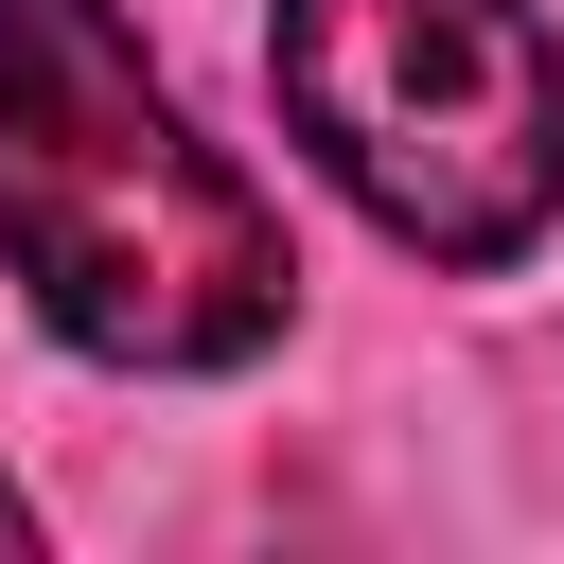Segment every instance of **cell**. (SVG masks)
Segmentation results:
<instances>
[{
  "label": "cell",
  "mask_w": 564,
  "mask_h": 564,
  "mask_svg": "<svg viewBox=\"0 0 564 564\" xmlns=\"http://www.w3.org/2000/svg\"><path fill=\"white\" fill-rule=\"evenodd\" d=\"M0 264L88 370H247L300 300L282 212L194 141L123 0H0Z\"/></svg>",
  "instance_id": "obj_1"
},
{
  "label": "cell",
  "mask_w": 564,
  "mask_h": 564,
  "mask_svg": "<svg viewBox=\"0 0 564 564\" xmlns=\"http://www.w3.org/2000/svg\"><path fill=\"white\" fill-rule=\"evenodd\" d=\"M282 123L317 176L423 247V264H511L564 212V53L529 0H282L264 35Z\"/></svg>",
  "instance_id": "obj_2"
},
{
  "label": "cell",
  "mask_w": 564,
  "mask_h": 564,
  "mask_svg": "<svg viewBox=\"0 0 564 564\" xmlns=\"http://www.w3.org/2000/svg\"><path fill=\"white\" fill-rule=\"evenodd\" d=\"M0 546H35V511H18V494H0Z\"/></svg>",
  "instance_id": "obj_3"
}]
</instances>
